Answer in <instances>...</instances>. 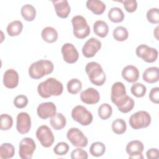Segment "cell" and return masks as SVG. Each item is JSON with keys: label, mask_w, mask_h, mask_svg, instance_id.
Returning a JSON list of instances; mask_svg holds the SVG:
<instances>
[{"label": "cell", "mask_w": 159, "mask_h": 159, "mask_svg": "<svg viewBox=\"0 0 159 159\" xmlns=\"http://www.w3.org/2000/svg\"><path fill=\"white\" fill-rule=\"evenodd\" d=\"M111 99L122 113H127L131 111L135 105L132 98L127 95L125 85L120 81L114 83L111 87Z\"/></svg>", "instance_id": "cell-1"}, {"label": "cell", "mask_w": 159, "mask_h": 159, "mask_svg": "<svg viewBox=\"0 0 159 159\" xmlns=\"http://www.w3.org/2000/svg\"><path fill=\"white\" fill-rule=\"evenodd\" d=\"M63 91L62 83L54 78H47L45 81L41 82L37 87V92L43 98H48L52 96H60Z\"/></svg>", "instance_id": "cell-2"}, {"label": "cell", "mask_w": 159, "mask_h": 159, "mask_svg": "<svg viewBox=\"0 0 159 159\" xmlns=\"http://www.w3.org/2000/svg\"><path fill=\"white\" fill-rule=\"evenodd\" d=\"M54 69L53 63L48 60H40L32 63L29 68V75L32 79H40L52 73Z\"/></svg>", "instance_id": "cell-3"}, {"label": "cell", "mask_w": 159, "mask_h": 159, "mask_svg": "<svg viewBox=\"0 0 159 159\" xmlns=\"http://www.w3.org/2000/svg\"><path fill=\"white\" fill-rule=\"evenodd\" d=\"M85 71L89 81L96 86H102L106 81V74L101 65L96 61H91L86 64Z\"/></svg>", "instance_id": "cell-4"}, {"label": "cell", "mask_w": 159, "mask_h": 159, "mask_svg": "<svg viewBox=\"0 0 159 159\" xmlns=\"http://www.w3.org/2000/svg\"><path fill=\"white\" fill-rule=\"evenodd\" d=\"M74 35L79 39L87 37L90 34V27L86 20L82 16H75L71 19Z\"/></svg>", "instance_id": "cell-5"}, {"label": "cell", "mask_w": 159, "mask_h": 159, "mask_svg": "<svg viewBox=\"0 0 159 159\" xmlns=\"http://www.w3.org/2000/svg\"><path fill=\"white\" fill-rule=\"evenodd\" d=\"M151 120V116L148 112L145 111H140L130 116L129 122L132 129L138 130L148 127Z\"/></svg>", "instance_id": "cell-6"}, {"label": "cell", "mask_w": 159, "mask_h": 159, "mask_svg": "<svg viewBox=\"0 0 159 159\" xmlns=\"http://www.w3.org/2000/svg\"><path fill=\"white\" fill-rule=\"evenodd\" d=\"M71 117L75 121L83 126L89 125L93 119L91 112L81 105H78L72 109Z\"/></svg>", "instance_id": "cell-7"}, {"label": "cell", "mask_w": 159, "mask_h": 159, "mask_svg": "<svg viewBox=\"0 0 159 159\" xmlns=\"http://www.w3.org/2000/svg\"><path fill=\"white\" fill-rule=\"evenodd\" d=\"M66 137L71 143L76 147H85L88 143V139L83 132L76 127H72L68 130Z\"/></svg>", "instance_id": "cell-8"}, {"label": "cell", "mask_w": 159, "mask_h": 159, "mask_svg": "<svg viewBox=\"0 0 159 159\" xmlns=\"http://www.w3.org/2000/svg\"><path fill=\"white\" fill-rule=\"evenodd\" d=\"M137 56L141 58L147 63H153L158 58V50L152 47H150L145 44L139 45L135 50Z\"/></svg>", "instance_id": "cell-9"}, {"label": "cell", "mask_w": 159, "mask_h": 159, "mask_svg": "<svg viewBox=\"0 0 159 159\" xmlns=\"http://www.w3.org/2000/svg\"><path fill=\"white\" fill-rule=\"evenodd\" d=\"M36 137L40 144L45 148L51 147L55 140L52 130L45 125L40 126L36 131Z\"/></svg>", "instance_id": "cell-10"}, {"label": "cell", "mask_w": 159, "mask_h": 159, "mask_svg": "<svg viewBox=\"0 0 159 159\" xmlns=\"http://www.w3.org/2000/svg\"><path fill=\"white\" fill-rule=\"evenodd\" d=\"M36 148L34 140L30 137L24 138L19 143V155L22 159H31Z\"/></svg>", "instance_id": "cell-11"}, {"label": "cell", "mask_w": 159, "mask_h": 159, "mask_svg": "<svg viewBox=\"0 0 159 159\" xmlns=\"http://www.w3.org/2000/svg\"><path fill=\"white\" fill-rule=\"evenodd\" d=\"M63 60L67 63L73 64L76 62L79 58V53L76 47L70 43L63 45L61 49Z\"/></svg>", "instance_id": "cell-12"}, {"label": "cell", "mask_w": 159, "mask_h": 159, "mask_svg": "<svg viewBox=\"0 0 159 159\" xmlns=\"http://www.w3.org/2000/svg\"><path fill=\"white\" fill-rule=\"evenodd\" d=\"M144 149L143 143L139 140H134L129 142L126 146L125 150L129 154V158L143 159L142 152Z\"/></svg>", "instance_id": "cell-13"}, {"label": "cell", "mask_w": 159, "mask_h": 159, "mask_svg": "<svg viewBox=\"0 0 159 159\" xmlns=\"http://www.w3.org/2000/svg\"><path fill=\"white\" fill-rule=\"evenodd\" d=\"M31 128V119L29 114L25 112H22L17 116L16 129L20 134H27Z\"/></svg>", "instance_id": "cell-14"}, {"label": "cell", "mask_w": 159, "mask_h": 159, "mask_svg": "<svg viewBox=\"0 0 159 159\" xmlns=\"http://www.w3.org/2000/svg\"><path fill=\"white\" fill-rule=\"evenodd\" d=\"M101 48V42L97 39L92 37L88 40L82 48V53L86 58L93 57Z\"/></svg>", "instance_id": "cell-15"}, {"label": "cell", "mask_w": 159, "mask_h": 159, "mask_svg": "<svg viewBox=\"0 0 159 159\" xmlns=\"http://www.w3.org/2000/svg\"><path fill=\"white\" fill-rule=\"evenodd\" d=\"M57 107L52 102H45L40 103L37 109L38 116L42 119H46L53 117L57 112Z\"/></svg>", "instance_id": "cell-16"}, {"label": "cell", "mask_w": 159, "mask_h": 159, "mask_svg": "<svg viewBox=\"0 0 159 159\" xmlns=\"http://www.w3.org/2000/svg\"><path fill=\"white\" fill-rule=\"evenodd\" d=\"M80 99L86 104H95L99 101L100 95L96 89L88 88L81 93Z\"/></svg>", "instance_id": "cell-17"}, {"label": "cell", "mask_w": 159, "mask_h": 159, "mask_svg": "<svg viewBox=\"0 0 159 159\" xmlns=\"http://www.w3.org/2000/svg\"><path fill=\"white\" fill-rule=\"evenodd\" d=\"M19 79V74L15 70L8 69L4 73L3 84L6 88L13 89L17 86Z\"/></svg>", "instance_id": "cell-18"}, {"label": "cell", "mask_w": 159, "mask_h": 159, "mask_svg": "<svg viewBox=\"0 0 159 159\" xmlns=\"http://www.w3.org/2000/svg\"><path fill=\"white\" fill-rule=\"evenodd\" d=\"M55 12L57 15L62 19L67 18L71 11V7L66 0L53 1Z\"/></svg>", "instance_id": "cell-19"}, {"label": "cell", "mask_w": 159, "mask_h": 159, "mask_svg": "<svg viewBox=\"0 0 159 159\" xmlns=\"http://www.w3.org/2000/svg\"><path fill=\"white\" fill-rule=\"evenodd\" d=\"M122 78L129 83H134L139 78V71L134 65H127L122 71Z\"/></svg>", "instance_id": "cell-20"}, {"label": "cell", "mask_w": 159, "mask_h": 159, "mask_svg": "<svg viewBox=\"0 0 159 159\" xmlns=\"http://www.w3.org/2000/svg\"><path fill=\"white\" fill-rule=\"evenodd\" d=\"M143 80L148 83H155L159 80V69L157 66L147 68L143 73Z\"/></svg>", "instance_id": "cell-21"}, {"label": "cell", "mask_w": 159, "mask_h": 159, "mask_svg": "<svg viewBox=\"0 0 159 159\" xmlns=\"http://www.w3.org/2000/svg\"><path fill=\"white\" fill-rule=\"evenodd\" d=\"M86 5V7L96 15L102 14L106 8L104 2L99 0H88Z\"/></svg>", "instance_id": "cell-22"}, {"label": "cell", "mask_w": 159, "mask_h": 159, "mask_svg": "<svg viewBox=\"0 0 159 159\" xmlns=\"http://www.w3.org/2000/svg\"><path fill=\"white\" fill-rule=\"evenodd\" d=\"M43 40L47 43H53L58 39V32L56 29L52 27H45L41 33Z\"/></svg>", "instance_id": "cell-23"}, {"label": "cell", "mask_w": 159, "mask_h": 159, "mask_svg": "<svg viewBox=\"0 0 159 159\" xmlns=\"http://www.w3.org/2000/svg\"><path fill=\"white\" fill-rule=\"evenodd\" d=\"M50 123L52 127L56 130H59L63 129L66 124L65 117L60 112L56 113L50 120Z\"/></svg>", "instance_id": "cell-24"}, {"label": "cell", "mask_w": 159, "mask_h": 159, "mask_svg": "<svg viewBox=\"0 0 159 159\" xmlns=\"http://www.w3.org/2000/svg\"><path fill=\"white\" fill-rule=\"evenodd\" d=\"M94 34L99 37L104 38L107 36L109 32V27L107 23L103 20H97L93 25Z\"/></svg>", "instance_id": "cell-25"}, {"label": "cell", "mask_w": 159, "mask_h": 159, "mask_svg": "<svg viewBox=\"0 0 159 159\" xmlns=\"http://www.w3.org/2000/svg\"><path fill=\"white\" fill-rule=\"evenodd\" d=\"M20 13L25 20L30 22L34 20L35 18L36 9L32 5L27 4L21 7Z\"/></svg>", "instance_id": "cell-26"}, {"label": "cell", "mask_w": 159, "mask_h": 159, "mask_svg": "<svg viewBox=\"0 0 159 159\" xmlns=\"http://www.w3.org/2000/svg\"><path fill=\"white\" fill-rule=\"evenodd\" d=\"M23 24L20 20H14L10 22L6 28L8 35L11 37L19 35L22 31Z\"/></svg>", "instance_id": "cell-27"}, {"label": "cell", "mask_w": 159, "mask_h": 159, "mask_svg": "<svg viewBox=\"0 0 159 159\" xmlns=\"http://www.w3.org/2000/svg\"><path fill=\"white\" fill-rule=\"evenodd\" d=\"M124 14L122 10L117 7H113L108 12V18L114 23L121 22L124 19Z\"/></svg>", "instance_id": "cell-28"}, {"label": "cell", "mask_w": 159, "mask_h": 159, "mask_svg": "<svg viewBox=\"0 0 159 159\" xmlns=\"http://www.w3.org/2000/svg\"><path fill=\"white\" fill-rule=\"evenodd\" d=\"M15 148L13 145L9 143H4L0 147V158L2 159L11 158L14 157Z\"/></svg>", "instance_id": "cell-29"}, {"label": "cell", "mask_w": 159, "mask_h": 159, "mask_svg": "<svg viewBox=\"0 0 159 159\" xmlns=\"http://www.w3.org/2000/svg\"><path fill=\"white\" fill-rule=\"evenodd\" d=\"M105 152L106 146L101 142H95L93 143L89 148L90 154L95 157H99L103 155Z\"/></svg>", "instance_id": "cell-30"}, {"label": "cell", "mask_w": 159, "mask_h": 159, "mask_svg": "<svg viewBox=\"0 0 159 159\" xmlns=\"http://www.w3.org/2000/svg\"><path fill=\"white\" fill-rule=\"evenodd\" d=\"M112 35L116 40L123 42L127 39L129 37V32L125 27L123 26H118L113 30Z\"/></svg>", "instance_id": "cell-31"}, {"label": "cell", "mask_w": 159, "mask_h": 159, "mask_svg": "<svg viewBox=\"0 0 159 159\" xmlns=\"http://www.w3.org/2000/svg\"><path fill=\"white\" fill-rule=\"evenodd\" d=\"M126 122L122 119L117 118L115 119L112 123V130L115 134L117 135H121L124 134L126 131Z\"/></svg>", "instance_id": "cell-32"}, {"label": "cell", "mask_w": 159, "mask_h": 159, "mask_svg": "<svg viewBox=\"0 0 159 159\" xmlns=\"http://www.w3.org/2000/svg\"><path fill=\"white\" fill-rule=\"evenodd\" d=\"M66 88L68 93L72 94H76L81 90L82 83L80 80L77 78H73L68 82Z\"/></svg>", "instance_id": "cell-33"}, {"label": "cell", "mask_w": 159, "mask_h": 159, "mask_svg": "<svg viewBox=\"0 0 159 159\" xmlns=\"http://www.w3.org/2000/svg\"><path fill=\"white\" fill-rule=\"evenodd\" d=\"M98 116L102 120L108 119L112 115V108L107 103L102 104L98 108Z\"/></svg>", "instance_id": "cell-34"}, {"label": "cell", "mask_w": 159, "mask_h": 159, "mask_svg": "<svg viewBox=\"0 0 159 159\" xmlns=\"http://www.w3.org/2000/svg\"><path fill=\"white\" fill-rule=\"evenodd\" d=\"M147 88L144 84L140 83H135L131 86L130 92L136 98H142L145 96Z\"/></svg>", "instance_id": "cell-35"}, {"label": "cell", "mask_w": 159, "mask_h": 159, "mask_svg": "<svg viewBox=\"0 0 159 159\" xmlns=\"http://www.w3.org/2000/svg\"><path fill=\"white\" fill-rule=\"evenodd\" d=\"M13 124L12 117L7 114L1 115V130H7L10 129Z\"/></svg>", "instance_id": "cell-36"}, {"label": "cell", "mask_w": 159, "mask_h": 159, "mask_svg": "<svg viewBox=\"0 0 159 159\" xmlns=\"http://www.w3.org/2000/svg\"><path fill=\"white\" fill-rule=\"evenodd\" d=\"M69 148L70 147L67 143L65 142H58L54 147L53 152L57 155L62 156L66 155L68 153Z\"/></svg>", "instance_id": "cell-37"}, {"label": "cell", "mask_w": 159, "mask_h": 159, "mask_svg": "<svg viewBox=\"0 0 159 159\" xmlns=\"http://www.w3.org/2000/svg\"><path fill=\"white\" fill-rule=\"evenodd\" d=\"M147 19L152 24H158L159 22L158 9L153 7L149 9L147 12Z\"/></svg>", "instance_id": "cell-38"}, {"label": "cell", "mask_w": 159, "mask_h": 159, "mask_svg": "<svg viewBox=\"0 0 159 159\" xmlns=\"http://www.w3.org/2000/svg\"><path fill=\"white\" fill-rule=\"evenodd\" d=\"M14 104L18 109L24 108L28 104V99L25 95H18L14 99Z\"/></svg>", "instance_id": "cell-39"}, {"label": "cell", "mask_w": 159, "mask_h": 159, "mask_svg": "<svg viewBox=\"0 0 159 159\" xmlns=\"http://www.w3.org/2000/svg\"><path fill=\"white\" fill-rule=\"evenodd\" d=\"M71 158L72 159H87L88 155L86 151L78 147L71 152Z\"/></svg>", "instance_id": "cell-40"}, {"label": "cell", "mask_w": 159, "mask_h": 159, "mask_svg": "<svg viewBox=\"0 0 159 159\" xmlns=\"http://www.w3.org/2000/svg\"><path fill=\"white\" fill-rule=\"evenodd\" d=\"M125 10L130 13L134 12L137 8V2L135 0H125L122 1Z\"/></svg>", "instance_id": "cell-41"}, {"label": "cell", "mask_w": 159, "mask_h": 159, "mask_svg": "<svg viewBox=\"0 0 159 159\" xmlns=\"http://www.w3.org/2000/svg\"><path fill=\"white\" fill-rule=\"evenodd\" d=\"M159 88L158 87H155L152 88V89L150 91L149 93V99L150 101L155 103V104H158L159 102Z\"/></svg>", "instance_id": "cell-42"}, {"label": "cell", "mask_w": 159, "mask_h": 159, "mask_svg": "<svg viewBox=\"0 0 159 159\" xmlns=\"http://www.w3.org/2000/svg\"><path fill=\"white\" fill-rule=\"evenodd\" d=\"M146 155L148 159H157L159 157V151L157 148H152L147 151Z\"/></svg>", "instance_id": "cell-43"}, {"label": "cell", "mask_w": 159, "mask_h": 159, "mask_svg": "<svg viewBox=\"0 0 159 159\" xmlns=\"http://www.w3.org/2000/svg\"><path fill=\"white\" fill-rule=\"evenodd\" d=\"M158 26L155 28V31H156L157 32H156V34H154V35H155V37H156V39H158V37H157V35H158Z\"/></svg>", "instance_id": "cell-44"}]
</instances>
